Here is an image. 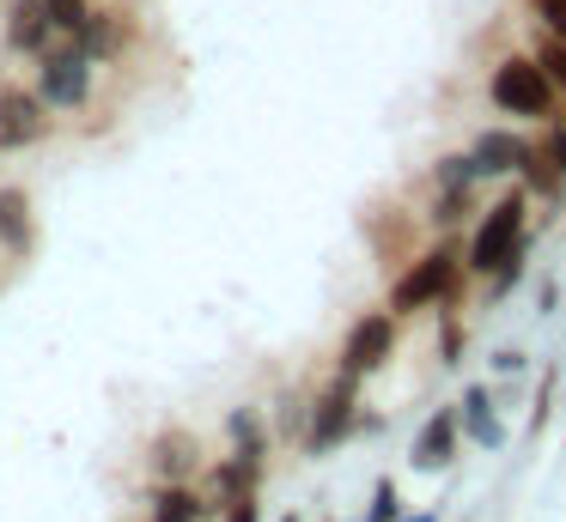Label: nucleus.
Wrapping results in <instances>:
<instances>
[{"label":"nucleus","instance_id":"f257e3e1","mask_svg":"<svg viewBox=\"0 0 566 522\" xmlns=\"http://www.w3.org/2000/svg\"><path fill=\"white\" fill-rule=\"evenodd\" d=\"M457 279H463V255L451 249V243H439V249L415 255V262L402 267V279L390 286V310L408 316V310H439V303L457 298Z\"/></svg>","mask_w":566,"mask_h":522},{"label":"nucleus","instance_id":"f03ea898","mask_svg":"<svg viewBox=\"0 0 566 522\" xmlns=\"http://www.w3.org/2000/svg\"><path fill=\"white\" fill-rule=\"evenodd\" d=\"M530 189H505L500 201L481 213V225H475V237H469V255H463V267H475L481 279L493 274V267L505 262V249H512L517 237H530Z\"/></svg>","mask_w":566,"mask_h":522},{"label":"nucleus","instance_id":"7ed1b4c3","mask_svg":"<svg viewBox=\"0 0 566 522\" xmlns=\"http://www.w3.org/2000/svg\"><path fill=\"white\" fill-rule=\"evenodd\" d=\"M488 97L505 109V116H524V121H542L554 109V79L542 73L536 55H505L488 79Z\"/></svg>","mask_w":566,"mask_h":522},{"label":"nucleus","instance_id":"20e7f679","mask_svg":"<svg viewBox=\"0 0 566 522\" xmlns=\"http://www.w3.org/2000/svg\"><path fill=\"white\" fill-rule=\"evenodd\" d=\"M92 67H98V61L80 43H50L38 55V97L50 109H80L92 97Z\"/></svg>","mask_w":566,"mask_h":522},{"label":"nucleus","instance_id":"39448f33","mask_svg":"<svg viewBox=\"0 0 566 522\" xmlns=\"http://www.w3.org/2000/svg\"><path fill=\"white\" fill-rule=\"evenodd\" d=\"M359 432V376L335 371V383L317 395V407H311V425H305V449L311 456H323V449L347 444V437Z\"/></svg>","mask_w":566,"mask_h":522},{"label":"nucleus","instance_id":"423d86ee","mask_svg":"<svg viewBox=\"0 0 566 522\" xmlns=\"http://www.w3.org/2000/svg\"><path fill=\"white\" fill-rule=\"evenodd\" d=\"M390 352H396V310H371V316H359V322L347 328L342 371L347 376H371V371L390 364Z\"/></svg>","mask_w":566,"mask_h":522},{"label":"nucleus","instance_id":"0eeeda50","mask_svg":"<svg viewBox=\"0 0 566 522\" xmlns=\"http://www.w3.org/2000/svg\"><path fill=\"white\" fill-rule=\"evenodd\" d=\"M43 134H50V104H43L38 92L7 85V92H0V152H25Z\"/></svg>","mask_w":566,"mask_h":522},{"label":"nucleus","instance_id":"6e6552de","mask_svg":"<svg viewBox=\"0 0 566 522\" xmlns=\"http://www.w3.org/2000/svg\"><path fill=\"white\" fill-rule=\"evenodd\" d=\"M457 437H463V425H457V407H439L427 425L415 432V444H408V468L415 473H444L457 461Z\"/></svg>","mask_w":566,"mask_h":522},{"label":"nucleus","instance_id":"1a4fd4ad","mask_svg":"<svg viewBox=\"0 0 566 522\" xmlns=\"http://www.w3.org/2000/svg\"><path fill=\"white\" fill-rule=\"evenodd\" d=\"M147 468L159 473V480H196V473H201V437L184 432V425L159 432L147 444Z\"/></svg>","mask_w":566,"mask_h":522},{"label":"nucleus","instance_id":"9d476101","mask_svg":"<svg viewBox=\"0 0 566 522\" xmlns=\"http://www.w3.org/2000/svg\"><path fill=\"white\" fill-rule=\"evenodd\" d=\"M524 152H530V140H524V134L488 128L475 146H469V170H475V182H488V177H512V170L524 164Z\"/></svg>","mask_w":566,"mask_h":522},{"label":"nucleus","instance_id":"9b49d317","mask_svg":"<svg viewBox=\"0 0 566 522\" xmlns=\"http://www.w3.org/2000/svg\"><path fill=\"white\" fill-rule=\"evenodd\" d=\"M457 425H463L469 437H475L481 449H505V419L493 413V395H488V383H469L463 388V401H457Z\"/></svg>","mask_w":566,"mask_h":522},{"label":"nucleus","instance_id":"f8f14e48","mask_svg":"<svg viewBox=\"0 0 566 522\" xmlns=\"http://www.w3.org/2000/svg\"><path fill=\"white\" fill-rule=\"evenodd\" d=\"M0 249H13V255L38 249V219H31L25 189H0Z\"/></svg>","mask_w":566,"mask_h":522},{"label":"nucleus","instance_id":"ddd939ff","mask_svg":"<svg viewBox=\"0 0 566 522\" xmlns=\"http://www.w3.org/2000/svg\"><path fill=\"white\" fill-rule=\"evenodd\" d=\"M256 486H262V456L256 449H238V456H226L220 468H213V504L208 510L232 504V498H250Z\"/></svg>","mask_w":566,"mask_h":522},{"label":"nucleus","instance_id":"4468645a","mask_svg":"<svg viewBox=\"0 0 566 522\" xmlns=\"http://www.w3.org/2000/svg\"><path fill=\"white\" fill-rule=\"evenodd\" d=\"M50 12H43V0H13V12H7V43L19 49V55H43L50 49Z\"/></svg>","mask_w":566,"mask_h":522},{"label":"nucleus","instance_id":"2eb2a0df","mask_svg":"<svg viewBox=\"0 0 566 522\" xmlns=\"http://www.w3.org/2000/svg\"><path fill=\"white\" fill-rule=\"evenodd\" d=\"M147 504H153L147 510L153 522H201V516H208V504L196 498V486H189V480H159V492H153Z\"/></svg>","mask_w":566,"mask_h":522},{"label":"nucleus","instance_id":"dca6fc26","mask_svg":"<svg viewBox=\"0 0 566 522\" xmlns=\"http://www.w3.org/2000/svg\"><path fill=\"white\" fill-rule=\"evenodd\" d=\"M116 19H123V12H98V7H92V12H86V24H80V31L67 36V43H80L92 61H111V55H116V43H123V24H116Z\"/></svg>","mask_w":566,"mask_h":522},{"label":"nucleus","instance_id":"f3484780","mask_svg":"<svg viewBox=\"0 0 566 522\" xmlns=\"http://www.w3.org/2000/svg\"><path fill=\"white\" fill-rule=\"evenodd\" d=\"M517 177H524V189H530V194H542V201H554V194H560V170H554V164H548V152H536V146L524 152Z\"/></svg>","mask_w":566,"mask_h":522},{"label":"nucleus","instance_id":"a211bd4d","mask_svg":"<svg viewBox=\"0 0 566 522\" xmlns=\"http://www.w3.org/2000/svg\"><path fill=\"white\" fill-rule=\"evenodd\" d=\"M469 206H475V182H463V189H439V201H432V225H439V231L463 225Z\"/></svg>","mask_w":566,"mask_h":522},{"label":"nucleus","instance_id":"6ab92c4d","mask_svg":"<svg viewBox=\"0 0 566 522\" xmlns=\"http://www.w3.org/2000/svg\"><path fill=\"white\" fill-rule=\"evenodd\" d=\"M226 432H232L238 449H256V456H269V432H262L256 407H232V413H226Z\"/></svg>","mask_w":566,"mask_h":522},{"label":"nucleus","instance_id":"aec40b11","mask_svg":"<svg viewBox=\"0 0 566 522\" xmlns=\"http://www.w3.org/2000/svg\"><path fill=\"white\" fill-rule=\"evenodd\" d=\"M524 262H530V237H517L512 249H505V262L488 274V298H505V291H512L517 279H524Z\"/></svg>","mask_w":566,"mask_h":522},{"label":"nucleus","instance_id":"412c9836","mask_svg":"<svg viewBox=\"0 0 566 522\" xmlns=\"http://www.w3.org/2000/svg\"><path fill=\"white\" fill-rule=\"evenodd\" d=\"M43 12H50V31L55 36H74L80 31V24H86V0H43Z\"/></svg>","mask_w":566,"mask_h":522},{"label":"nucleus","instance_id":"4be33fe9","mask_svg":"<svg viewBox=\"0 0 566 522\" xmlns=\"http://www.w3.org/2000/svg\"><path fill=\"white\" fill-rule=\"evenodd\" d=\"M402 516V492H396V480L384 473L378 486H371V510H366V522H396Z\"/></svg>","mask_w":566,"mask_h":522},{"label":"nucleus","instance_id":"5701e85b","mask_svg":"<svg viewBox=\"0 0 566 522\" xmlns=\"http://www.w3.org/2000/svg\"><path fill=\"white\" fill-rule=\"evenodd\" d=\"M439 189H463V182H475V170H469V152H451V158H439Z\"/></svg>","mask_w":566,"mask_h":522},{"label":"nucleus","instance_id":"b1692460","mask_svg":"<svg viewBox=\"0 0 566 522\" xmlns=\"http://www.w3.org/2000/svg\"><path fill=\"white\" fill-rule=\"evenodd\" d=\"M536 61H542V73H548V79H554V85H560V92H566V36H554V43L542 49Z\"/></svg>","mask_w":566,"mask_h":522},{"label":"nucleus","instance_id":"393cba45","mask_svg":"<svg viewBox=\"0 0 566 522\" xmlns=\"http://www.w3.org/2000/svg\"><path fill=\"white\" fill-rule=\"evenodd\" d=\"M530 7H536V19L548 24L554 36H566V0H530Z\"/></svg>","mask_w":566,"mask_h":522},{"label":"nucleus","instance_id":"a878e982","mask_svg":"<svg viewBox=\"0 0 566 522\" xmlns=\"http://www.w3.org/2000/svg\"><path fill=\"white\" fill-rule=\"evenodd\" d=\"M220 522H262L256 492H250V498H232V504H220Z\"/></svg>","mask_w":566,"mask_h":522},{"label":"nucleus","instance_id":"bb28decb","mask_svg":"<svg viewBox=\"0 0 566 522\" xmlns=\"http://www.w3.org/2000/svg\"><path fill=\"white\" fill-rule=\"evenodd\" d=\"M542 152H548V164H554V170H560V177H566V121H560V128L548 134V146H542Z\"/></svg>","mask_w":566,"mask_h":522},{"label":"nucleus","instance_id":"cd10ccee","mask_svg":"<svg viewBox=\"0 0 566 522\" xmlns=\"http://www.w3.org/2000/svg\"><path fill=\"white\" fill-rule=\"evenodd\" d=\"M457 352H463V328H444V352H439V364H457Z\"/></svg>","mask_w":566,"mask_h":522},{"label":"nucleus","instance_id":"c85d7f7f","mask_svg":"<svg viewBox=\"0 0 566 522\" xmlns=\"http://www.w3.org/2000/svg\"><path fill=\"white\" fill-rule=\"evenodd\" d=\"M493 371H505V376H517V371H524V352H500V359H493Z\"/></svg>","mask_w":566,"mask_h":522},{"label":"nucleus","instance_id":"c756f323","mask_svg":"<svg viewBox=\"0 0 566 522\" xmlns=\"http://www.w3.org/2000/svg\"><path fill=\"white\" fill-rule=\"evenodd\" d=\"M281 522H298V516H293V510H286V516H281Z\"/></svg>","mask_w":566,"mask_h":522}]
</instances>
